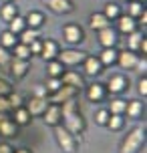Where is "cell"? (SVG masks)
<instances>
[{
	"instance_id": "6da1fadb",
	"label": "cell",
	"mask_w": 147,
	"mask_h": 153,
	"mask_svg": "<svg viewBox=\"0 0 147 153\" xmlns=\"http://www.w3.org/2000/svg\"><path fill=\"white\" fill-rule=\"evenodd\" d=\"M61 111H62V127L67 131H71L73 135L81 137V133L85 131V119L81 115V109H79V99H69L67 103L61 105Z\"/></svg>"
},
{
	"instance_id": "7a4b0ae2",
	"label": "cell",
	"mask_w": 147,
	"mask_h": 153,
	"mask_svg": "<svg viewBox=\"0 0 147 153\" xmlns=\"http://www.w3.org/2000/svg\"><path fill=\"white\" fill-rule=\"evenodd\" d=\"M145 145V129L135 127L127 133V137L121 143V153H139L141 147Z\"/></svg>"
},
{
	"instance_id": "3957f363",
	"label": "cell",
	"mask_w": 147,
	"mask_h": 153,
	"mask_svg": "<svg viewBox=\"0 0 147 153\" xmlns=\"http://www.w3.org/2000/svg\"><path fill=\"white\" fill-rule=\"evenodd\" d=\"M53 129H54V139H56V143H59V147H61L62 151L65 153H75L77 151L79 143H81V137L73 135V133L67 131L62 125H56Z\"/></svg>"
},
{
	"instance_id": "277c9868",
	"label": "cell",
	"mask_w": 147,
	"mask_h": 153,
	"mask_svg": "<svg viewBox=\"0 0 147 153\" xmlns=\"http://www.w3.org/2000/svg\"><path fill=\"white\" fill-rule=\"evenodd\" d=\"M87 53L85 51H77V48H65V51H59V61L65 65V67H77L85 61Z\"/></svg>"
},
{
	"instance_id": "5b68a950",
	"label": "cell",
	"mask_w": 147,
	"mask_h": 153,
	"mask_svg": "<svg viewBox=\"0 0 147 153\" xmlns=\"http://www.w3.org/2000/svg\"><path fill=\"white\" fill-rule=\"evenodd\" d=\"M79 89H75V87H69V85H62L59 91H54V93H50L47 99H48V103H54V105H62V103H67L69 99H75L79 95Z\"/></svg>"
},
{
	"instance_id": "8992f818",
	"label": "cell",
	"mask_w": 147,
	"mask_h": 153,
	"mask_svg": "<svg viewBox=\"0 0 147 153\" xmlns=\"http://www.w3.org/2000/svg\"><path fill=\"white\" fill-rule=\"evenodd\" d=\"M62 38L69 42V45H79V42H83L85 40V30H83V26H79V24H65L62 26Z\"/></svg>"
},
{
	"instance_id": "52a82bcc",
	"label": "cell",
	"mask_w": 147,
	"mask_h": 153,
	"mask_svg": "<svg viewBox=\"0 0 147 153\" xmlns=\"http://www.w3.org/2000/svg\"><path fill=\"white\" fill-rule=\"evenodd\" d=\"M127 87H129V79L125 75H113L105 85L107 95H121L123 91H127Z\"/></svg>"
},
{
	"instance_id": "ba28073f",
	"label": "cell",
	"mask_w": 147,
	"mask_h": 153,
	"mask_svg": "<svg viewBox=\"0 0 147 153\" xmlns=\"http://www.w3.org/2000/svg\"><path fill=\"white\" fill-rule=\"evenodd\" d=\"M24 107L30 113V117H42V113H45L47 107H48V99L47 97H34V95H32L30 99L24 103Z\"/></svg>"
},
{
	"instance_id": "9c48e42d",
	"label": "cell",
	"mask_w": 147,
	"mask_h": 153,
	"mask_svg": "<svg viewBox=\"0 0 147 153\" xmlns=\"http://www.w3.org/2000/svg\"><path fill=\"white\" fill-rule=\"evenodd\" d=\"M61 83L62 85H69V87H75V89H83L85 87V76L81 75V73H77V71H73V69H65L62 71V75H61Z\"/></svg>"
},
{
	"instance_id": "30bf717a",
	"label": "cell",
	"mask_w": 147,
	"mask_h": 153,
	"mask_svg": "<svg viewBox=\"0 0 147 153\" xmlns=\"http://www.w3.org/2000/svg\"><path fill=\"white\" fill-rule=\"evenodd\" d=\"M42 121L47 123L48 127H56L62 123V111H61V105H54V103H48L47 111L42 113Z\"/></svg>"
},
{
	"instance_id": "8fae6325",
	"label": "cell",
	"mask_w": 147,
	"mask_h": 153,
	"mask_svg": "<svg viewBox=\"0 0 147 153\" xmlns=\"http://www.w3.org/2000/svg\"><path fill=\"white\" fill-rule=\"evenodd\" d=\"M85 95L91 103H103L105 97H107V89H105L103 83H93L85 87Z\"/></svg>"
},
{
	"instance_id": "7c38bea8",
	"label": "cell",
	"mask_w": 147,
	"mask_h": 153,
	"mask_svg": "<svg viewBox=\"0 0 147 153\" xmlns=\"http://www.w3.org/2000/svg\"><path fill=\"white\" fill-rule=\"evenodd\" d=\"M28 69H30L28 61H22V59H14V56H12V61H10V69H8V75L14 76L16 81H20V79H24V76H26Z\"/></svg>"
},
{
	"instance_id": "4fadbf2b",
	"label": "cell",
	"mask_w": 147,
	"mask_h": 153,
	"mask_svg": "<svg viewBox=\"0 0 147 153\" xmlns=\"http://www.w3.org/2000/svg\"><path fill=\"white\" fill-rule=\"evenodd\" d=\"M83 65V69H85V75L87 76H97L103 73V65H101L99 56H93V54H87L85 61L81 62Z\"/></svg>"
},
{
	"instance_id": "5bb4252c",
	"label": "cell",
	"mask_w": 147,
	"mask_h": 153,
	"mask_svg": "<svg viewBox=\"0 0 147 153\" xmlns=\"http://www.w3.org/2000/svg\"><path fill=\"white\" fill-rule=\"evenodd\" d=\"M45 4H47L53 12H56V14H71V12L75 10L73 0H45Z\"/></svg>"
},
{
	"instance_id": "9a60e30c",
	"label": "cell",
	"mask_w": 147,
	"mask_h": 153,
	"mask_svg": "<svg viewBox=\"0 0 147 153\" xmlns=\"http://www.w3.org/2000/svg\"><path fill=\"white\" fill-rule=\"evenodd\" d=\"M59 42L53 40V38H45L42 40V48H40V56H42V61H53L59 56Z\"/></svg>"
},
{
	"instance_id": "2e32d148",
	"label": "cell",
	"mask_w": 147,
	"mask_h": 153,
	"mask_svg": "<svg viewBox=\"0 0 147 153\" xmlns=\"http://www.w3.org/2000/svg\"><path fill=\"white\" fill-rule=\"evenodd\" d=\"M137 56L139 54L133 53V51H119V56H117V65L121 69H127V71H133L135 69V62H137Z\"/></svg>"
},
{
	"instance_id": "e0dca14e",
	"label": "cell",
	"mask_w": 147,
	"mask_h": 153,
	"mask_svg": "<svg viewBox=\"0 0 147 153\" xmlns=\"http://www.w3.org/2000/svg\"><path fill=\"white\" fill-rule=\"evenodd\" d=\"M18 135V125H16L8 115H4L0 119V137L4 139H10V137H16Z\"/></svg>"
},
{
	"instance_id": "ac0fdd59",
	"label": "cell",
	"mask_w": 147,
	"mask_h": 153,
	"mask_svg": "<svg viewBox=\"0 0 147 153\" xmlns=\"http://www.w3.org/2000/svg\"><path fill=\"white\" fill-rule=\"evenodd\" d=\"M119 36H117V30L113 26H105V28H101L99 30V42L103 48H107V46H115Z\"/></svg>"
},
{
	"instance_id": "d6986e66",
	"label": "cell",
	"mask_w": 147,
	"mask_h": 153,
	"mask_svg": "<svg viewBox=\"0 0 147 153\" xmlns=\"http://www.w3.org/2000/svg\"><path fill=\"white\" fill-rule=\"evenodd\" d=\"M139 26H137V20L129 14H121L117 18V30L123 32V34H131L133 30H137Z\"/></svg>"
},
{
	"instance_id": "ffe728a7",
	"label": "cell",
	"mask_w": 147,
	"mask_h": 153,
	"mask_svg": "<svg viewBox=\"0 0 147 153\" xmlns=\"http://www.w3.org/2000/svg\"><path fill=\"white\" fill-rule=\"evenodd\" d=\"M117 56H119V51H117L115 46H107L99 54V61L103 67H113V65H117Z\"/></svg>"
},
{
	"instance_id": "44dd1931",
	"label": "cell",
	"mask_w": 147,
	"mask_h": 153,
	"mask_svg": "<svg viewBox=\"0 0 147 153\" xmlns=\"http://www.w3.org/2000/svg\"><path fill=\"white\" fill-rule=\"evenodd\" d=\"M10 119H12L18 127H26V125H30V121H32L30 113L26 111V107H24V105H22V107H18V109H14Z\"/></svg>"
},
{
	"instance_id": "7402d4cb",
	"label": "cell",
	"mask_w": 147,
	"mask_h": 153,
	"mask_svg": "<svg viewBox=\"0 0 147 153\" xmlns=\"http://www.w3.org/2000/svg\"><path fill=\"white\" fill-rule=\"evenodd\" d=\"M24 20H26V26H28V28L39 30L40 26L45 24V20H47V18H45V14H42L40 10H30L28 14L24 16Z\"/></svg>"
},
{
	"instance_id": "603a6c76",
	"label": "cell",
	"mask_w": 147,
	"mask_h": 153,
	"mask_svg": "<svg viewBox=\"0 0 147 153\" xmlns=\"http://www.w3.org/2000/svg\"><path fill=\"white\" fill-rule=\"evenodd\" d=\"M89 26H91L93 30L99 32L101 28H105V26H111V20H109V18L103 14V12H93V14L89 16Z\"/></svg>"
},
{
	"instance_id": "cb8c5ba5",
	"label": "cell",
	"mask_w": 147,
	"mask_h": 153,
	"mask_svg": "<svg viewBox=\"0 0 147 153\" xmlns=\"http://www.w3.org/2000/svg\"><path fill=\"white\" fill-rule=\"evenodd\" d=\"M145 107H143V101H127V107H125V113L129 115L131 119H139L143 115Z\"/></svg>"
},
{
	"instance_id": "d4e9b609",
	"label": "cell",
	"mask_w": 147,
	"mask_h": 153,
	"mask_svg": "<svg viewBox=\"0 0 147 153\" xmlns=\"http://www.w3.org/2000/svg\"><path fill=\"white\" fill-rule=\"evenodd\" d=\"M10 51H12L10 54H12L14 59H22V61H30V59H32V54H30V48H28V45L16 42V45L12 46Z\"/></svg>"
},
{
	"instance_id": "484cf974",
	"label": "cell",
	"mask_w": 147,
	"mask_h": 153,
	"mask_svg": "<svg viewBox=\"0 0 147 153\" xmlns=\"http://www.w3.org/2000/svg\"><path fill=\"white\" fill-rule=\"evenodd\" d=\"M62 71H65V65H62L59 59L47 61V76H61Z\"/></svg>"
},
{
	"instance_id": "4316f807",
	"label": "cell",
	"mask_w": 147,
	"mask_h": 153,
	"mask_svg": "<svg viewBox=\"0 0 147 153\" xmlns=\"http://www.w3.org/2000/svg\"><path fill=\"white\" fill-rule=\"evenodd\" d=\"M26 28V20H24V16H20V14H16L10 22H8V30L10 32H14L16 36L20 34V32Z\"/></svg>"
},
{
	"instance_id": "83f0119b",
	"label": "cell",
	"mask_w": 147,
	"mask_h": 153,
	"mask_svg": "<svg viewBox=\"0 0 147 153\" xmlns=\"http://www.w3.org/2000/svg\"><path fill=\"white\" fill-rule=\"evenodd\" d=\"M16 14H18V8H16L14 2H4V6H2V10H0V16H2V20L10 22V20H12Z\"/></svg>"
},
{
	"instance_id": "f1b7e54d",
	"label": "cell",
	"mask_w": 147,
	"mask_h": 153,
	"mask_svg": "<svg viewBox=\"0 0 147 153\" xmlns=\"http://www.w3.org/2000/svg\"><path fill=\"white\" fill-rule=\"evenodd\" d=\"M16 42H18V36H16L14 32L4 30L2 34H0V46H2V48H8V51H10Z\"/></svg>"
},
{
	"instance_id": "f546056e",
	"label": "cell",
	"mask_w": 147,
	"mask_h": 153,
	"mask_svg": "<svg viewBox=\"0 0 147 153\" xmlns=\"http://www.w3.org/2000/svg\"><path fill=\"white\" fill-rule=\"evenodd\" d=\"M129 36V42H127V46H129V51H133V53H139V45H141V40H143V32L139 30H133L131 34H127Z\"/></svg>"
},
{
	"instance_id": "4dcf8cb0",
	"label": "cell",
	"mask_w": 147,
	"mask_h": 153,
	"mask_svg": "<svg viewBox=\"0 0 147 153\" xmlns=\"http://www.w3.org/2000/svg\"><path fill=\"white\" fill-rule=\"evenodd\" d=\"M39 38V30H34V28H24L20 34H18V42H22V45H30V42H34Z\"/></svg>"
},
{
	"instance_id": "1f68e13d",
	"label": "cell",
	"mask_w": 147,
	"mask_h": 153,
	"mask_svg": "<svg viewBox=\"0 0 147 153\" xmlns=\"http://www.w3.org/2000/svg\"><path fill=\"white\" fill-rule=\"evenodd\" d=\"M103 14L107 16L109 20H117V18L121 16V8H119V4H115V2H107L105 8H103Z\"/></svg>"
},
{
	"instance_id": "d6a6232c",
	"label": "cell",
	"mask_w": 147,
	"mask_h": 153,
	"mask_svg": "<svg viewBox=\"0 0 147 153\" xmlns=\"http://www.w3.org/2000/svg\"><path fill=\"white\" fill-rule=\"evenodd\" d=\"M125 107H127V101L123 99H111V103H109V113L111 115H123L125 113Z\"/></svg>"
},
{
	"instance_id": "836d02e7",
	"label": "cell",
	"mask_w": 147,
	"mask_h": 153,
	"mask_svg": "<svg viewBox=\"0 0 147 153\" xmlns=\"http://www.w3.org/2000/svg\"><path fill=\"white\" fill-rule=\"evenodd\" d=\"M123 125H125V119H123V115H109V119H107V129L111 131H119V129H123Z\"/></svg>"
},
{
	"instance_id": "e575fe53",
	"label": "cell",
	"mask_w": 147,
	"mask_h": 153,
	"mask_svg": "<svg viewBox=\"0 0 147 153\" xmlns=\"http://www.w3.org/2000/svg\"><path fill=\"white\" fill-rule=\"evenodd\" d=\"M6 99H8V105H10V111H14V109H18V107H22V105H24V97L20 95V93L10 91L6 95Z\"/></svg>"
},
{
	"instance_id": "d590c367",
	"label": "cell",
	"mask_w": 147,
	"mask_h": 153,
	"mask_svg": "<svg viewBox=\"0 0 147 153\" xmlns=\"http://www.w3.org/2000/svg\"><path fill=\"white\" fill-rule=\"evenodd\" d=\"M10 61H12V54L8 53V48L0 46V69L4 71L6 76H8V69H10Z\"/></svg>"
},
{
	"instance_id": "8d00e7d4",
	"label": "cell",
	"mask_w": 147,
	"mask_h": 153,
	"mask_svg": "<svg viewBox=\"0 0 147 153\" xmlns=\"http://www.w3.org/2000/svg\"><path fill=\"white\" fill-rule=\"evenodd\" d=\"M61 87H62L61 76H48V79H47V83H45V89H47L48 95H50V93H54V91H59Z\"/></svg>"
},
{
	"instance_id": "74e56055",
	"label": "cell",
	"mask_w": 147,
	"mask_h": 153,
	"mask_svg": "<svg viewBox=\"0 0 147 153\" xmlns=\"http://www.w3.org/2000/svg\"><path fill=\"white\" fill-rule=\"evenodd\" d=\"M127 8H129V16H133L135 20H137V16L145 10V6L141 4V2H137V0H129V4H127Z\"/></svg>"
},
{
	"instance_id": "f35d334b",
	"label": "cell",
	"mask_w": 147,
	"mask_h": 153,
	"mask_svg": "<svg viewBox=\"0 0 147 153\" xmlns=\"http://www.w3.org/2000/svg\"><path fill=\"white\" fill-rule=\"evenodd\" d=\"M109 109H99L97 113H95V123L97 125H101V127H105L107 125V119H109Z\"/></svg>"
},
{
	"instance_id": "ab89813d",
	"label": "cell",
	"mask_w": 147,
	"mask_h": 153,
	"mask_svg": "<svg viewBox=\"0 0 147 153\" xmlns=\"http://www.w3.org/2000/svg\"><path fill=\"white\" fill-rule=\"evenodd\" d=\"M133 71H137L139 75H145V71H147V59H145V54L143 56H137V62H135V69Z\"/></svg>"
},
{
	"instance_id": "60d3db41",
	"label": "cell",
	"mask_w": 147,
	"mask_h": 153,
	"mask_svg": "<svg viewBox=\"0 0 147 153\" xmlns=\"http://www.w3.org/2000/svg\"><path fill=\"white\" fill-rule=\"evenodd\" d=\"M137 93H139L143 99L147 97V76H145V75H141L139 83H137Z\"/></svg>"
},
{
	"instance_id": "b9f144b4",
	"label": "cell",
	"mask_w": 147,
	"mask_h": 153,
	"mask_svg": "<svg viewBox=\"0 0 147 153\" xmlns=\"http://www.w3.org/2000/svg\"><path fill=\"white\" fill-rule=\"evenodd\" d=\"M10 91H12V85L8 83V79H2L0 76V97H6Z\"/></svg>"
},
{
	"instance_id": "7bdbcfd3",
	"label": "cell",
	"mask_w": 147,
	"mask_h": 153,
	"mask_svg": "<svg viewBox=\"0 0 147 153\" xmlns=\"http://www.w3.org/2000/svg\"><path fill=\"white\" fill-rule=\"evenodd\" d=\"M28 48H30V54H40V48H42V40H40V38H36L34 42H30V45H28Z\"/></svg>"
},
{
	"instance_id": "ee69618b",
	"label": "cell",
	"mask_w": 147,
	"mask_h": 153,
	"mask_svg": "<svg viewBox=\"0 0 147 153\" xmlns=\"http://www.w3.org/2000/svg\"><path fill=\"white\" fill-rule=\"evenodd\" d=\"M10 111V105H8L6 97H0V113H8Z\"/></svg>"
},
{
	"instance_id": "f6af8a7d",
	"label": "cell",
	"mask_w": 147,
	"mask_h": 153,
	"mask_svg": "<svg viewBox=\"0 0 147 153\" xmlns=\"http://www.w3.org/2000/svg\"><path fill=\"white\" fill-rule=\"evenodd\" d=\"M32 95H34V97H48V93H47V89H45V87H34Z\"/></svg>"
},
{
	"instance_id": "bcb514c9",
	"label": "cell",
	"mask_w": 147,
	"mask_h": 153,
	"mask_svg": "<svg viewBox=\"0 0 147 153\" xmlns=\"http://www.w3.org/2000/svg\"><path fill=\"white\" fill-rule=\"evenodd\" d=\"M0 153H14V147L10 143H0Z\"/></svg>"
},
{
	"instance_id": "7dc6e473",
	"label": "cell",
	"mask_w": 147,
	"mask_h": 153,
	"mask_svg": "<svg viewBox=\"0 0 147 153\" xmlns=\"http://www.w3.org/2000/svg\"><path fill=\"white\" fill-rule=\"evenodd\" d=\"M139 53H143V54L147 53V38L145 36H143V40H141V45H139Z\"/></svg>"
},
{
	"instance_id": "c3c4849f",
	"label": "cell",
	"mask_w": 147,
	"mask_h": 153,
	"mask_svg": "<svg viewBox=\"0 0 147 153\" xmlns=\"http://www.w3.org/2000/svg\"><path fill=\"white\" fill-rule=\"evenodd\" d=\"M14 153H32L28 147H18V149H14Z\"/></svg>"
},
{
	"instance_id": "681fc988",
	"label": "cell",
	"mask_w": 147,
	"mask_h": 153,
	"mask_svg": "<svg viewBox=\"0 0 147 153\" xmlns=\"http://www.w3.org/2000/svg\"><path fill=\"white\" fill-rule=\"evenodd\" d=\"M0 76H2V79H6V75H4V71L0 69Z\"/></svg>"
},
{
	"instance_id": "f907efd6",
	"label": "cell",
	"mask_w": 147,
	"mask_h": 153,
	"mask_svg": "<svg viewBox=\"0 0 147 153\" xmlns=\"http://www.w3.org/2000/svg\"><path fill=\"white\" fill-rule=\"evenodd\" d=\"M137 2H141V4H145V2H147V0H137Z\"/></svg>"
},
{
	"instance_id": "816d5d0a",
	"label": "cell",
	"mask_w": 147,
	"mask_h": 153,
	"mask_svg": "<svg viewBox=\"0 0 147 153\" xmlns=\"http://www.w3.org/2000/svg\"><path fill=\"white\" fill-rule=\"evenodd\" d=\"M2 2H14V0H2Z\"/></svg>"
},
{
	"instance_id": "f5cc1de1",
	"label": "cell",
	"mask_w": 147,
	"mask_h": 153,
	"mask_svg": "<svg viewBox=\"0 0 147 153\" xmlns=\"http://www.w3.org/2000/svg\"><path fill=\"white\" fill-rule=\"evenodd\" d=\"M123 2H129V0H123Z\"/></svg>"
}]
</instances>
